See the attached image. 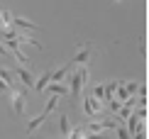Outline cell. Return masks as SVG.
<instances>
[{"instance_id": "obj_5", "label": "cell", "mask_w": 149, "mask_h": 139, "mask_svg": "<svg viewBox=\"0 0 149 139\" xmlns=\"http://www.w3.org/2000/svg\"><path fill=\"white\" fill-rule=\"evenodd\" d=\"M15 81H20L24 88H34V73L29 71L27 66H15Z\"/></svg>"}, {"instance_id": "obj_11", "label": "cell", "mask_w": 149, "mask_h": 139, "mask_svg": "<svg viewBox=\"0 0 149 139\" xmlns=\"http://www.w3.org/2000/svg\"><path fill=\"white\" fill-rule=\"evenodd\" d=\"M71 122H69V115H61L59 117V132H61V134H64V137H69L71 134Z\"/></svg>"}, {"instance_id": "obj_9", "label": "cell", "mask_w": 149, "mask_h": 139, "mask_svg": "<svg viewBox=\"0 0 149 139\" xmlns=\"http://www.w3.org/2000/svg\"><path fill=\"white\" fill-rule=\"evenodd\" d=\"M69 71H71V64H66V66L56 68V71H52V83H64L66 76H69Z\"/></svg>"}, {"instance_id": "obj_12", "label": "cell", "mask_w": 149, "mask_h": 139, "mask_svg": "<svg viewBox=\"0 0 149 139\" xmlns=\"http://www.w3.org/2000/svg\"><path fill=\"white\" fill-rule=\"evenodd\" d=\"M117 83H120V81H108V83H103V85H105V100L115 98V93H117ZM103 105H105V103H103Z\"/></svg>"}, {"instance_id": "obj_4", "label": "cell", "mask_w": 149, "mask_h": 139, "mask_svg": "<svg viewBox=\"0 0 149 139\" xmlns=\"http://www.w3.org/2000/svg\"><path fill=\"white\" fill-rule=\"evenodd\" d=\"M91 54H93L91 44H78V51H76V56H73L69 64L71 66H88L91 64Z\"/></svg>"}, {"instance_id": "obj_2", "label": "cell", "mask_w": 149, "mask_h": 139, "mask_svg": "<svg viewBox=\"0 0 149 139\" xmlns=\"http://www.w3.org/2000/svg\"><path fill=\"white\" fill-rule=\"evenodd\" d=\"M56 105H59V98H56V95H52V100L47 103V107H44V110H42L37 117H32V120H29V124H27V134H32V132H37V129H39L42 124L47 122V117L52 115L54 110H56Z\"/></svg>"}, {"instance_id": "obj_17", "label": "cell", "mask_w": 149, "mask_h": 139, "mask_svg": "<svg viewBox=\"0 0 149 139\" xmlns=\"http://www.w3.org/2000/svg\"><path fill=\"white\" fill-rule=\"evenodd\" d=\"M59 139H69V137H59Z\"/></svg>"}, {"instance_id": "obj_10", "label": "cell", "mask_w": 149, "mask_h": 139, "mask_svg": "<svg viewBox=\"0 0 149 139\" xmlns=\"http://www.w3.org/2000/svg\"><path fill=\"white\" fill-rule=\"evenodd\" d=\"M49 83H52V71H44L39 78H34V90H44Z\"/></svg>"}, {"instance_id": "obj_13", "label": "cell", "mask_w": 149, "mask_h": 139, "mask_svg": "<svg viewBox=\"0 0 149 139\" xmlns=\"http://www.w3.org/2000/svg\"><path fill=\"white\" fill-rule=\"evenodd\" d=\"M91 98H95L98 103H105V85H103V83L93 85V90H91Z\"/></svg>"}, {"instance_id": "obj_6", "label": "cell", "mask_w": 149, "mask_h": 139, "mask_svg": "<svg viewBox=\"0 0 149 139\" xmlns=\"http://www.w3.org/2000/svg\"><path fill=\"white\" fill-rule=\"evenodd\" d=\"M83 112H86V115H91V117L100 115V112H103V103H98L95 98L86 95V98H83Z\"/></svg>"}, {"instance_id": "obj_8", "label": "cell", "mask_w": 149, "mask_h": 139, "mask_svg": "<svg viewBox=\"0 0 149 139\" xmlns=\"http://www.w3.org/2000/svg\"><path fill=\"white\" fill-rule=\"evenodd\" d=\"M44 90H49L52 95H56V98H61V95H69V85L66 83H49Z\"/></svg>"}, {"instance_id": "obj_3", "label": "cell", "mask_w": 149, "mask_h": 139, "mask_svg": "<svg viewBox=\"0 0 149 139\" xmlns=\"http://www.w3.org/2000/svg\"><path fill=\"white\" fill-rule=\"evenodd\" d=\"M8 98H10L12 115H15V117H24V112H27V95H24L22 90H17V88H10Z\"/></svg>"}, {"instance_id": "obj_16", "label": "cell", "mask_w": 149, "mask_h": 139, "mask_svg": "<svg viewBox=\"0 0 149 139\" xmlns=\"http://www.w3.org/2000/svg\"><path fill=\"white\" fill-rule=\"evenodd\" d=\"M125 83H127V81H125ZM137 85H139V83H132V81L127 83V93H130V98H132L134 93H137Z\"/></svg>"}, {"instance_id": "obj_1", "label": "cell", "mask_w": 149, "mask_h": 139, "mask_svg": "<svg viewBox=\"0 0 149 139\" xmlns=\"http://www.w3.org/2000/svg\"><path fill=\"white\" fill-rule=\"evenodd\" d=\"M88 71H91V64L88 66H71L69 76H66L64 83L69 85V95L73 98H83V88H86V81H88Z\"/></svg>"}, {"instance_id": "obj_7", "label": "cell", "mask_w": 149, "mask_h": 139, "mask_svg": "<svg viewBox=\"0 0 149 139\" xmlns=\"http://www.w3.org/2000/svg\"><path fill=\"white\" fill-rule=\"evenodd\" d=\"M12 24H17L20 29H27V32H29V29H32V32H37V29H39V24H34L32 20H27V17H20V15L12 17Z\"/></svg>"}, {"instance_id": "obj_14", "label": "cell", "mask_w": 149, "mask_h": 139, "mask_svg": "<svg viewBox=\"0 0 149 139\" xmlns=\"http://www.w3.org/2000/svg\"><path fill=\"white\" fill-rule=\"evenodd\" d=\"M115 132H117V139H130V134H127V129H125V124H117V127H115Z\"/></svg>"}, {"instance_id": "obj_15", "label": "cell", "mask_w": 149, "mask_h": 139, "mask_svg": "<svg viewBox=\"0 0 149 139\" xmlns=\"http://www.w3.org/2000/svg\"><path fill=\"white\" fill-rule=\"evenodd\" d=\"M105 105H108V107H110V112H117V110H120V107H122V105H120V103H117V100H115V98H110V100H105Z\"/></svg>"}]
</instances>
